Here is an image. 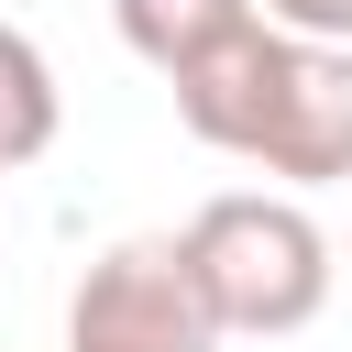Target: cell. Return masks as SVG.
<instances>
[{
    "label": "cell",
    "instance_id": "3957f363",
    "mask_svg": "<svg viewBox=\"0 0 352 352\" xmlns=\"http://www.w3.org/2000/svg\"><path fill=\"white\" fill-rule=\"evenodd\" d=\"M66 352H220L176 242H110L66 297Z\"/></svg>",
    "mask_w": 352,
    "mask_h": 352
},
{
    "label": "cell",
    "instance_id": "277c9868",
    "mask_svg": "<svg viewBox=\"0 0 352 352\" xmlns=\"http://www.w3.org/2000/svg\"><path fill=\"white\" fill-rule=\"evenodd\" d=\"M110 22H121V44H132L154 77H187L198 55H220V44L253 22V0H110Z\"/></svg>",
    "mask_w": 352,
    "mask_h": 352
},
{
    "label": "cell",
    "instance_id": "8992f818",
    "mask_svg": "<svg viewBox=\"0 0 352 352\" xmlns=\"http://www.w3.org/2000/svg\"><path fill=\"white\" fill-rule=\"evenodd\" d=\"M253 22H275L297 44H352V0H253Z\"/></svg>",
    "mask_w": 352,
    "mask_h": 352
},
{
    "label": "cell",
    "instance_id": "7a4b0ae2",
    "mask_svg": "<svg viewBox=\"0 0 352 352\" xmlns=\"http://www.w3.org/2000/svg\"><path fill=\"white\" fill-rule=\"evenodd\" d=\"M176 264H187V297L209 319V341H297L330 286H341V253L330 231L308 220V198L286 187H220L198 198L187 231H165Z\"/></svg>",
    "mask_w": 352,
    "mask_h": 352
},
{
    "label": "cell",
    "instance_id": "5b68a950",
    "mask_svg": "<svg viewBox=\"0 0 352 352\" xmlns=\"http://www.w3.org/2000/svg\"><path fill=\"white\" fill-rule=\"evenodd\" d=\"M55 121H66L55 55H44V44L22 33V22H0V176L44 165V154H55Z\"/></svg>",
    "mask_w": 352,
    "mask_h": 352
},
{
    "label": "cell",
    "instance_id": "52a82bcc",
    "mask_svg": "<svg viewBox=\"0 0 352 352\" xmlns=\"http://www.w3.org/2000/svg\"><path fill=\"white\" fill-rule=\"evenodd\" d=\"M330 253H341V275H352V242H330Z\"/></svg>",
    "mask_w": 352,
    "mask_h": 352
},
{
    "label": "cell",
    "instance_id": "6da1fadb",
    "mask_svg": "<svg viewBox=\"0 0 352 352\" xmlns=\"http://www.w3.org/2000/svg\"><path fill=\"white\" fill-rule=\"evenodd\" d=\"M165 88H176V121L209 154L275 176L286 198L352 176V44H297L275 22H242L220 55H198Z\"/></svg>",
    "mask_w": 352,
    "mask_h": 352
}]
</instances>
